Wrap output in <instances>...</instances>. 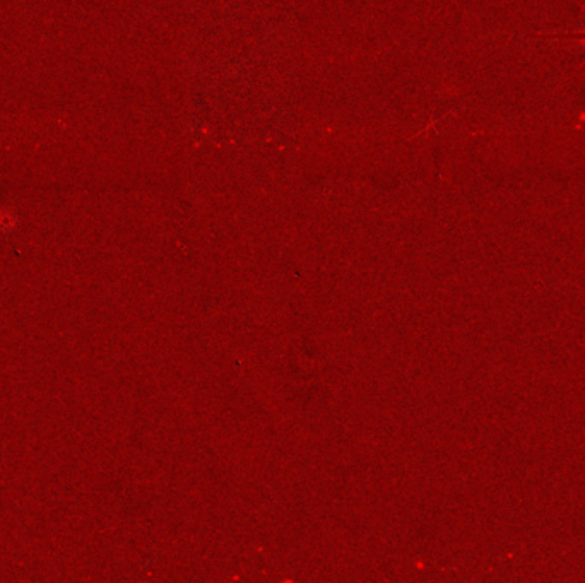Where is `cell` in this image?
I'll return each instance as SVG.
<instances>
[{
    "label": "cell",
    "instance_id": "cell-1",
    "mask_svg": "<svg viewBox=\"0 0 585 583\" xmlns=\"http://www.w3.org/2000/svg\"><path fill=\"white\" fill-rule=\"evenodd\" d=\"M529 38H541V40H572L580 41L585 46V30L580 33H560V34H529Z\"/></svg>",
    "mask_w": 585,
    "mask_h": 583
}]
</instances>
